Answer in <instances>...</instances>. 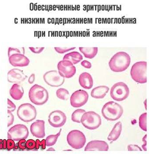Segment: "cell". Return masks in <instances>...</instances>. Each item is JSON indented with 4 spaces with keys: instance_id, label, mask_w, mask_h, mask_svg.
<instances>
[{
    "instance_id": "1",
    "label": "cell",
    "mask_w": 152,
    "mask_h": 154,
    "mask_svg": "<svg viewBox=\"0 0 152 154\" xmlns=\"http://www.w3.org/2000/svg\"><path fill=\"white\" fill-rule=\"evenodd\" d=\"M131 57L129 54L125 52L116 53L111 58L109 66L114 72H122L127 69L130 66Z\"/></svg>"
},
{
    "instance_id": "2",
    "label": "cell",
    "mask_w": 152,
    "mask_h": 154,
    "mask_svg": "<svg viewBox=\"0 0 152 154\" xmlns=\"http://www.w3.org/2000/svg\"><path fill=\"white\" fill-rule=\"evenodd\" d=\"M101 112L103 117L106 120L115 121L121 117L123 113V109L118 103L110 101L104 104Z\"/></svg>"
},
{
    "instance_id": "3",
    "label": "cell",
    "mask_w": 152,
    "mask_h": 154,
    "mask_svg": "<svg viewBox=\"0 0 152 154\" xmlns=\"http://www.w3.org/2000/svg\"><path fill=\"white\" fill-rule=\"evenodd\" d=\"M29 97L32 103L36 105H43L48 101L49 94L45 88L35 84L29 91Z\"/></svg>"
},
{
    "instance_id": "4",
    "label": "cell",
    "mask_w": 152,
    "mask_h": 154,
    "mask_svg": "<svg viewBox=\"0 0 152 154\" xmlns=\"http://www.w3.org/2000/svg\"><path fill=\"white\" fill-rule=\"evenodd\" d=\"M147 62H137L133 65L131 69V78L139 84H145L147 82Z\"/></svg>"
},
{
    "instance_id": "5",
    "label": "cell",
    "mask_w": 152,
    "mask_h": 154,
    "mask_svg": "<svg viewBox=\"0 0 152 154\" xmlns=\"http://www.w3.org/2000/svg\"><path fill=\"white\" fill-rule=\"evenodd\" d=\"M81 123L88 129L95 130L98 128L102 123L101 117L94 111L86 112L81 119Z\"/></svg>"
},
{
    "instance_id": "6",
    "label": "cell",
    "mask_w": 152,
    "mask_h": 154,
    "mask_svg": "<svg viewBox=\"0 0 152 154\" xmlns=\"http://www.w3.org/2000/svg\"><path fill=\"white\" fill-rule=\"evenodd\" d=\"M17 115L21 121L25 122H30L36 119L37 110L35 106L31 103H23L18 107Z\"/></svg>"
},
{
    "instance_id": "7",
    "label": "cell",
    "mask_w": 152,
    "mask_h": 154,
    "mask_svg": "<svg viewBox=\"0 0 152 154\" xmlns=\"http://www.w3.org/2000/svg\"><path fill=\"white\" fill-rule=\"evenodd\" d=\"M130 93L129 88L124 82H118L111 89L110 94L112 98L117 101H121L127 98Z\"/></svg>"
},
{
    "instance_id": "8",
    "label": "cell",
    "mask_w": 152,
    "mask_h": 154,
    "mask_svg": "<svg viewBox=\"0 0 152 154\" xmlns=\"http://www.w3.org/2000/svg\"><path fill=\"white\" fill-rule=\"evenodd\" d=\"M67 142L72 148L75 149H79L84 146L86 143L85 135L80 131H72L67 137Z\"/></svg>"
},
{
    "instance_id": "9",
    "label": "cell",
    "mask_w": 152,
    "mask_h": 154,
    "mask_svg": "<svg viewBox=\"0 0 152 154\" xmlns=\"http://www.w3.org/2000/svg\"><path fill=\"white\" fill-rule=\"evenodd\" d=\"M28 128L24 125H15L9 130L8 132V138L15 141L26 139L29 136Z\"/></svg>"
},
{
    "instance_id": "10",
    "label": "cell",
    "mask_w": 152,
    "mask_h": 154,
    "mask_svg": "<svg viewBox=\"0 0 152 154\" xmlns=\"http://www.w3.org/2000/svg\"><path fill=\"white\" fill-rule=\"evenodd\" d=\"M43 78L47 85L52 87H59L62 86L65 82V79L56 70H50L46 72Z\"/></svg>"
},
{
    "instance_id": "11",
    "label": "cell",
    "mask_w": 152,
    "mask_h": 154,
    "mask_svg": "<svg viewBox=\"0 0 152 154\" xmlns=\"http://www.w3.org/2000/svg\"><path fill=\"white\" fill-rule=\"evenodd\" d=\"M57 67L59 74L64 78H72L76 72V67L69 60L61 61L57 64Z\"/></svg>"
},
{
    "instance_id": "12",
    "label": "cell",
    "mask_w": 152,
    "mask_h": 154,
    "mask_svg": "<svg viewBox=\"0 0 152 154\" xmlns=\"http://www.w3.org/2000/svg\"><path fill=\"white\" fill-rule=\"evenodd\" d=\"M88 98L87 92L82 90H78L71 95L70 103L73 107L78 108L84 106L87 103Z\"/></svg>"
},
{
    "instance_id": "13",
    "label": "cell",
    "mask_w": 152,
    "mask_h": 154,
    "mask_svg": "<svg viewBox=\"0 0 152 154\" xmlns=\"http://www.w3.org/2000/svg\"><path fill=\"white\" fill-rule=\"evenodd\" d=\"M67 120V117L64 112L57 110L50 113L48 117L50 125L54 128H60L65 125Z\"/></svg>"
},
{
    "instance_id": "14",
    "label": "cell",
    "mask_w": 152,
    "mask_h": 154,
    "mask_svg": "<svg viewBox=\"0 0 152 154\" xmlns=\"http://www.w3.org/2000/svg\"><path fill=\"white\" fill-rule=\"evenodd\" d=\"M10 63L14 67H25L29 65L30 60L22 53H15L8 57Z\"/></svg>"
},
{
    "instance_id": "15",
    "label": "cell",
    "mask_w": 152,
    "mask_h": 154,
    "mask_svg": "<svg viewBox=\"0 0 152 154\" xmlns=\"http://www.w3.org/2000/svg\"><path fill=\"white\" fill-rule=\"evenodd\" d=\"M31 131L33 136L38 138H43L45 136V122L43 120H37L31 125Z\"/></svg>"
},
{
    "instance_id": "16",
    "label": "cell",
    "mask_w": 152,
    "mask_h": 154,
    "mask_svg": "<svg viewBox=\"0 0 152 154\" xmlns=\"http://www.w3.org/2000/svg\"><path fill=\"white\" fill-rule=\"evenodd\" d=\"M27 76L23 72L18 69H13L8 73V80L11 83H21L24 81Z\"/></svg>"
},
{
    "instance_id": "17",
    "label": "cell",
    "mask_w": 152,
    "mask_h": 154,
    "mask_svg": "<svg viewBox=\"0 0 152 154\" xmlns=\"http://www.w3.org/2000/svg\"><path fill=\"white\" fill-rule=\"evenodd\" d=\"M108 149L109 146L107 142L103 141L94 140L88 143L85 147V151H108Z\"/></svg>"
},
{
    "instance_id": "18",
    "label": "cell",
    "mask_w": 152,
    "mask_h": 154,
    "mask_svg": "<svg viewBox=\"0 0 152 154\" xmlns=\"http://www.w3.org/2000/svg\"><path fill=\"white\" fill-rule=\"evenodd\" d=\"M79 83L82 88L89 90L92 88L93 80L92 76L87 72H82L79 76Z\"/></svg>"
},
{
    "instance_id": "19",
    "label": "cell",
    "mask_w": 152,
    "mask_h": 154,
    "mask_svg": "<svg viewBox=\"0 0 152 154\" xmlns=\"http://www.w3.org/2000/svg\"><path fill=\"white\" fill-rule=\"evenodd\" d=\"M10 94L15 100H20L24 95V91L23 88L17 84H13L9 91Z\"/></svg>"
},
{
    "instance_id": "20",
    "label": "cell",
    "mask_w": 152,
    "mask_h": 154,
    "mask_svg": "<svg viewBox=\"0 0 152 154\" xmlns=\"http://www.w3.org/2000/svg\"><path fill=\"white\" fill-rule=\"evenodd\" d=\"M108 87L105 86H100L93 88L91 92L92 97L95 99H103L108 92Z\"/></svg>"
},
{
    "instance_id": "21",
    "label": "cell",
    "mask_w": 152,
    "mask_h": 154,
    "mask_svg": "<svg viewBox=\"0 0 152 154\" xmlns=\"http://www.w3.org/2000/svg\"><path fill=\"white\" fill-rule=\"evenodd\" d=\"M122 131L121 122H118L115 124L108 136V139L109 141H116L120 136Z\"/></svg>"
},
{
    "instance_id": "22",
    "label": "cell",
    "mask_w": 152,
    "mask_h": 154,
    "mask_svg": "<svg viewBox=\"0 0 152 154\" xmlns=\"http://www.w3.org/2000/svg\"><path fill=\"white\" fill-rule=\"evenodd\" d=\"M82 59V55L76 51H74L65 54L63 57V60L70 61L73 65L78 63Z\"/></svg>"
},
{
    "instance_id": "23",
    "label": "cell",
    "mask_w": 152,
    "mask_h": 154,
    "mask_svg": "<svg viewBox=\"0 0 152 154\" xmlns=\"http://www.w3.org/2000/svg\"><path fill=\"white\" fill-rule=\"evenodd\" d=\"M79 49L86 58L89 59L95 57L98 51L97 47H79Z\"/></svg>"
},
{
    "instance_id": "24",
    "label": "cell",
    "mask_w": 152,
    "mask_h": 154,
    "mask_svg": "<svg viewBox=\"0 0 152 154\" xmlns=\"http://www.w3.org/2000/svg\"><path fill=\"white\" fill-rule=\"evenodd\" d=\"M61 129H60V131L55 135H50L47 137L46 139V146L50 147V146H53V145L56 144L57 141L58 137L61 134Z\"/></svg>"
},
{
    "instance_id": "25",
    "label": "cell",
    "mask_w": 152,
    "mask_h": 154,
    "mask_svg": "<svg viewBox=\"0 0 152 154\" xmlns=\"http://www.w3.org/2000/svg\"><path fill=\"white\" fill-rule=\"evenodd\" d=\"M86 111L83 109H77L75 110L72 115V120L75 122L80 123L81 119Z\"/></svg>"
},
{
    "instance_id": "26",
    "label": "cell",
    "mask_w": 152,
    "mask_h": 154,
    "mask_svg": "<svg viewBox=\"0 0 152 154\" xmlns=\"http://www.w3.org/2000/svg\"><path fill=\"white\" fill-rule=\"evenodd\" d=\"M56 95L58 98L62 100H68L70 97V93L65 88H60L57 91Z\"/></svg>"
},
{
    "instance_id": "27",
    "label": "cell",
    "mask_w": 152,
    "mask_h": 154,
    "mask_svg": "<svg viewBox=\"0 0 152 154\" xmlns=\"http://www.w3.org/2000/svg\"><path fill=\"white\" fill-rule=\"evenodd\" d=\"M147 113L142 114L139 118V126L140 128L145 131H147Z\"/></svg>"
},
{
    "instance_id": "28",
    "label": "cell",
    "mask_w": 152,
    "mask_h": 154,
    "mask_svg": "<svg viewBox=\"0 0 152 154\" xmlns=\"http://www.w3.org/2000/svg\"><path fill=\"white\" fill-rule=\"evenodd\" d=\"M76 48V47H55L54 49L57 53L63 54L71 50H73Z\"/></svg>"
},
{
    "instance_id": "29",
    "label": "cell",
    "mask_w": 152,
    "mask_h": 154,
    "mask_svg": "<svg viewBox=\"0 0 152 154\" xmlns=\"http://www.w3.org/2000/svg\"><path fill=\"white\" fill-rule=\"evenodd\" d=\"M36 141L33 139H29L26 142V147L28 150H35Z\"/></svg>"
},
{
    "instance_id": "30",
    "label": "cell",
    "mask_w": 152,
    "mask_h": 154,
    "mask_svg": "<svg viewBox=\"0 0 152 154\" xmlns=\"http://www.w3.org/2000/svg\"><path fill=\"white\" fill-rule=\"evenodd\" d=\"M36 146L35 150L39 149L41 148V149L44 150L46 149V141L45 139H43L42 141H40L38 139H37L36 141Z\"/></svg>"
},
{
    "instance_id": "31",
    "label": "cell",
    "mask_w": 152,
    "mask_h": 154,
    "mask_svg": "<svg viewBox=\"0 0 152 154\" xmlns=\"http://www.w3.org/2000/svg\"><path fill=\"white\" fill-rule=\"evenodd\" d=\"M26 140L25 139H22L19 140L16 144L18 146L19 151H26L28 150L26 147Z\"/></svg>"
},
{
    "instance_id": "32",
    "label": "cell",
    "mask_w": 152,
    "mask_h": 154,
    "mask_svg": "<svg viewBox=\"0 0 152 154\" xmlns=\"http://www.w3.org/2000/svg\"><path fill=\"white\" fill-rule=\"evenodd\" d=\"M8 127L10 126L11 125L13 124L14 121V116L13 114L11 113L9 110H8Z\"/></svg>"
},
{
    "instance_id": "33",
    "label": "cell",
    "mask_w": 152,
    "mask_h": 154,
    "mask_svg": "<svg viewBox=\"0 0 152 154\" xmlns=\"http://www.w3.org/2000/svg\"><path fill=\"white\" fill-rule=\"evenodd\" d=\"M15 146V143L14 140L10 139H8V140H7V149L8 151L13 149Z\"/></svg>"
},
{
    "instance_id": "34",
    "label": "cell",
    "mask_w": 152,
    "mask_h": 154,
    "mask_svg": "<svg viewBox=\"0 0 152 154\" xmlns=\"http://www.w3.org/2000/svg\"><path fill=\"white\" fill-rule=\"evenodd\" d=\"M8 109L11 112H13L16 109V106L15 104L9 99H8Z\"/></svg>"
},
{
    "instance_id": "35",
    "label": "cell",
    "mask_w": 152,
    "mask_h": 154,
    "mask_svg": "<svg viewBox=\"0 0 152 154\" xmlns=\"http://www.w3.org/2000/svg\"><path fill=\"white\" fill-rule=\"evenodd\" d=\"M15 53H22L20 49L17 48H13L10 47L8 48V57H10L12 54H15Z\"/></svg>"
},
{
    "instance_id": "36",
    "label": "cell",
    "mask_w": 152,
    "mask_h": 154,
    "mask_svg": "<svg viewBox=\"0 0 152 154\" xmlns=\"http://www.w3.org/2000/svg\"><path fill=\"white\" fill-rule=\"evenodd\" d=\"M29 49L35 54H39L42 52L44 49V47H29Z\"/></svg>"
},
{
    "instance_id": "37",
    "label": "cell",
    "mask_w": 152,
    "mask_h": 154,
    "mask_svg": "<svg viewBox=\"0 0 152 154\" xmlns=\"http://www.w3.org/2000/svg\"><path fill=\"white\" fill-rule=\"evenodd\" d=\"M128 149L129 151H142L141 148L137 145H128Z\"/></svg>"
},
{
    "instance_id": "38",
    "label": "cell",
    "mask_w": 152,
    "mask_h": 154,
    "mask_svg": "<svg viewBox=\"0 0 152 154\" xmlns=\"http://www.w3.org/2000/svg\"><path fill=\"white\" fill-rule=\"evenodd\" d=\"M81 64L83 67L86 69H90L92 67L91 63L88 61H82L81 63Z\"/></svg>"
},
{
    "instance_id": "39",
    "label": "cell",
    "mask_w": 152,
    "mask_h": 154,
    "mask_svg": "<svg viewBox=\"0 0 152 154\" xmlns=\"http://www.w3.org/2000/svg\"><path fill=\"white\" fill-rule=\"evenodd\" d=\"M147 134L144 136V137L143 138V141L144 142V144L142 145V148H143V149L145 151H147Z\"/></svg>"
},
{
    "instance_id": "40",
    "label": "cell",
    "mask_w": 152,
    "mask_h": 154,
    "mask_svg": "<svg viewBox=\"0 0 152 154\" xmlns=\"http://www.w3.org/2000/svg\"><path fill=\"white\" fill-rule=\"evenodd\" d=\"M35 79V75L34 73H32L31 74V76L28 79V82H29V84H34V82Z\"/></svg>"
},
{
    "instance_id": "41",
    "label": "cell",
    "mask_w": 152,
    "mask_h": 154,
    "mask_svg": "<svg viewBox=\"0 0 152 154\" xmlns=\"http://www.w3.org/2000/svg\"><path fill=\"white\" fill-rule=\"evenodd\" d=\"M4 149H7V140L5 139L3 140V148Z\"/></svg>"
},
{
    "instance_id": "42",
    "label": "cell",
    "mask_w": 152,
    "mask_h": 154,
    "mask_svg": "<svg viewBox=\"0 0 152 154\" xmlns=\"http://www.w3.org/2000/svg\"><path fill=\"white\" fill-rule=\"evenodd\" d=\"M3 148V140L0 139V150L2 149Z\"/></svg>"
},
{
    "instance_id": "43",
    "label": "cell",
    "mask_w": 152,
    "mask_h": 154,
    "mask_svg": "<svg viewBox=\"0 0 152 154\" xmlns=\"http://www.w3.org/2000/svg\"><path fill=\"white\" fill-rule=\"evenodd\" d=\"M47 151H55V150L53 148H49V149H48L47 150Z\"/></svg>"
},
{
    "instance_id": "44",
    "label": "cell",
    "mask_w": 152,
    "mask_h": 154,
    "mask_svg": "<svg viewBox=\"0 0 152 154\" xmlns=\"http://www.w3.org/2000/svg\"><path fill=\"white\" fill-rule=\"evenodd\" d=\"M144 104H145V108H146V110H147V100H145V101L144 102Z\"/></svg>"
}]
</instances>
